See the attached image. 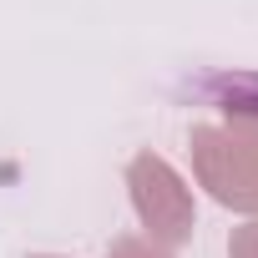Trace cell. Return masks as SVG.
I'll return each instance as SVG.
<instances>
[{"label": "cell", "instance_id": "1", "mask_svg": "<svg viewBox=\"0 0 258 258\" xmlns=\"http://www.w3.org/2000/svg\"><path fill=\"white\" fill-rule=\"evenodd\" d=\"M126 198H132V213L142 223V238L162 243V248H182L198 228V203L187 177L157 157V152H137L126 162Z\"/></svg>", "mask_w": 258, "mask_h": 258}, {"label": "cell", "instance_id": "2", "mask_svg": "<svg viewBox=\"0 0 258 258\" xmlns=\"http://www.w3.org/2000/svg\"><path fill=\"white\" fill-rule=\"evenodd\" d=\"M187 152H192L198 187H208V198L218 208L258 218V157L228 132V126H213V121L192 126L187 132Z\"/></svg>", "mask_w": 258, "mask_h": 258}, {"label": "cell", "instance_id": "3", "mask_svg": "<svg viewBox=\"0 0 258 258\" xmlns=\"http://www.w3.org/2000/svg\"><path fill=\"white\" fill-rule=\"evenodd\" d=\"M106 258H172V248H162V243H152L142 233H126V238H111Z\"/></svg>", "mask_w": 258, "mask_h": 258}, {"label": "cell", "instance_id": "4", "mask_svg": "<svg viewBox=\"0 0 258 258\" xmlns=\"http://www.w3.org/2000/svg\"><path fill=\"white\" fill-rule=\"evenodd\" d=\"M223 126L258 157V111H253V106H228V121H223Z\"/></svg>", "mask_w": 258, "mask_h": 258}, {"label": "cell", "instance_id": "5", "mask_svg": "<svg viewBox=\"0 0 258 258\" xmlns=\"http://www.w3.org/2000/svg\"><path fill=\"white\" fill-rule=\"evenodd\" d=\"M228 258H258V218H248L243 228H233V238H228Z\"/></svg>", "mask_w": 258, "mask_h": 258}, {"label": "cell", "instance_id": "6", "mask_svg": "<svg viewBox=\"0 0 258 258\" xmlns=\"http://www.w3.org/2000/svg\"><path fill=\"white\" fill-rule=\"evenodd\" d=\"M31 258H61V253H31Z\"/></svg>", "mask_w": 258, "mask_h": 258}]
</instances>
